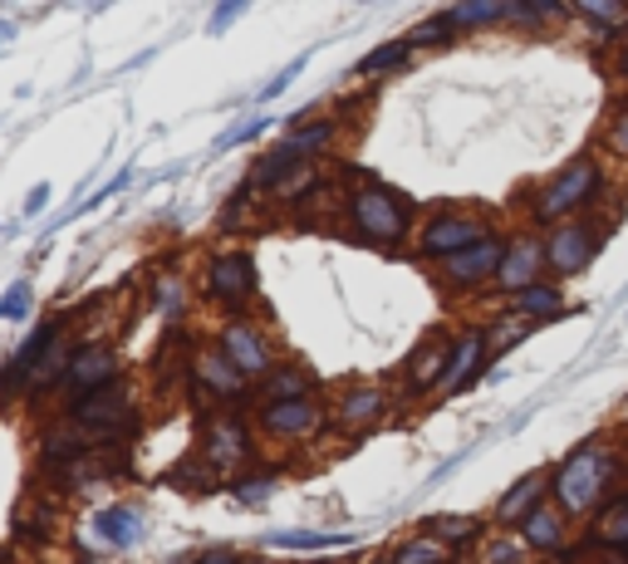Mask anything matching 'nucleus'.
Here are the masks:
<instances>
[{"mask_svg":"<svg viewBox=\"0 0 628 564\" xmlns=\"http://www.w3.org/2000/svg\"><path fill=\"white\" fill-rule=\"evenodd\" d=\"M619 452L609 442H584L554 466V482H550V496L554 506L564 510V520H590L609 506V490L619 482Z\"/></svg>","mask_w":628,"mask_h":564,"instance_id":"f257e3e1","label":"nucleus"},{"mask_svg":"<svg viewBox=\"0 0 628 564\" xmlns=\"http://www.w3.org/2000/svg\"><path fill=\"white\" fill-rule=\"evenodd\" d=\"M599 196H604V167H599V158H594V153H574V158L564 162L560 172H554L550 182L536 192L530 216H536L540 226H564V222H574V212L594 206Z\"/></svg>","mask_w":628,"mask_h":564,"instance_id":"f03ea898","label":"nucleus"},{"mask_svg":"<svg viewBox=\"0 0 628 564\" xmlns=\"http://www.w3.org/2000/svg\"><path fill=\"white\" fill-rule=\"evenodd\" d=\"M349 222L369 246L397 250L407 241V202L373 177H363V187L349 192Z\"/></svg>","mask_w":628,"mask_h":564,"instance_id":"7ed1b4c3","label":"nucleus"},{"mask_svg":"<svg viewBox=\"0 0 628 564\" xmlns=\"http://www.w3.org/2000/svg\"><path fill=\"white\" fill-rule=\"evenodd\" d=\"M69 417L83 427V432L99 437V447H109L113 437H128L138 427V413H133V388L128 383H109V388L89 393V398L69 403Z\"/></svg>","mask_w":628,"mask_h":564,"instance_id":"20e7f679","label":"nucleus"},{"mask_svg":"<svg viewBox=\"0 0 628 564\" xmlns=\"http://www.w3.org/2000/svg\"><path fill=\"white\" fill-rule=\"evenodd\" d=\"M491 222L486 216H476V212H437L433 222L417 232V250H423L427 260H452V256H462V250L471 246H481V241H491Z\"/></svg>","mask_w":628,"mask_h":564,"instance_id":"39448f33","label":"nucleus"},{"mask_svg":"<svg viewBox=\"0 0 628 564\" xmlns=\"http://www.w3.org/2000/svg\"><path fill=\"white\" fill-rule=\"evenodd\" d=\"M604 246V226L594 222H564V226H550L546 232V260H550V275L554 280H570V275H584L594 266Z\"/></svg>","mask_w":628,"mask_h":564,"instance_id":"423d86ee","label":"nucleus"},{"mask_svg":"<svg viewBox=\"0 0 628 564\" xmlns=\"http://www.w3.org/2000/svg\"><path fill=\"white\" fill-rule=\"evenodd\" d=\"M550 275V260H546V236L536 232H520L506 241V260H501V275H496V290L506 300L526 295V290L546 285Z\"/></svg>","mask_w":628,"mask_h":564,"instance_id":"0eeeda50","label":"nucleus"},{"mask_svg":"<svg viewBox=\"0 0 628 564\" xmlns=\"http://www.w3.org/2000/svg\"><path fill=\"white\" fill-rule=\"evenodd\" d=\"M216 349L236 363L240 379H260V383H266L270 373L280 369V363H276V343H270L250 319H226L222 334H216Z\"/></svg>","mask_w":628,"mask_h":564,"instance_id":"6e6552de","label":"nucleus"},{"mask_svg":"<svg viewBox=\"0 0 628 564\" xmlns=\"http://www.w3.org/2000/svg\"><path fill=\"white\" fill-rule=\"evenodd\" d=\"M202 462L212 466L216 476H240V466L250 462V432L246 422L232 413H216L206 417V432H202Z\"/></svg>","mask_w":628,"mask_h":564,"instance_id":"1a4fd4ad","label":"nucleus"},{"mask_svg":"<svg viewBox=\"0 0 628 564\" xmlns=\"http://www.w3.org/2000/svg\"><path fill=\"white\" fill-rule=\"evenodd\" d=\"M256 285H260V275H256L250 250H222V256L206 266V295L226 309H246L250 300H256Z\"/></svg>","mask_w":628,"mask_h":564,"instance_id":"9d476101","label":"nucleus"},{"mask_svg":"<svg viewBox=\"0 0 628 564\" xmlns=\"http://www.w3.org/2000/svg\"><path fill=\"white\" fill-rule=\"evenodd\" d=\"M59 334H65V319H45L40 329H30V339L15 349V359L5 363L0 373V393H20V388H35V373L45 369V359L59 349Z\"/></svg>","mask_w":628,"mask_h":564,"instance_id":"9b49d317","label":"nucleus"},{"mask_svg":"<svg viewBox=\"0 0 628 564\" xmlns=\"http://www.w3.org/2000/svg\"><path fill=\"white\" fill-rule=\"evenodd\" d=\"M501 260H506V241H501V236H491V241H481V246L462 250V256L442 260V285H447V290H457V295H462V290L496 285Z\"/></svg>","mask_w":628,"mask_h":564,"instance_id":"f8f14e48","label":"nucleus"},{"mask_svg":"<svg viewBox=\"0 0 628 564\" xmlns=\"http://www.w3.org/2000/svg\"><path fill=\"white\" fill-rule=\"evenodd\" d=\"M109 383H119V353L109 349V343H83L75 353V363H69L65 383H59V393H65L69 403L89 398V393L109 388Z\"/></svg>","mask_w":628,"mask_h":564,"instance_id":"ddd939ff","label":"nucleus"},{"mask_svg":"<svg viewBox=\"0 0 628 564\" xmlns=\"http://www.w3.org/2000/svg\"><path fill=\"white\" fill-rule=\"evenodd\" d=\"M260 432L270 437H285V442H305V437H319L329 413H324L319 398H305V403H260Z\"/></svg>","mask_w":628,"mask_h":564,"instance_id":"4468645a","label":"nucleus"},{"mask_svg":"<svg viewBox=\"0 0 628 564\" xmlns=\"http://www.w3.org/2000/svg\"><path fill=\"white\" fill-rule=\"evenodd\" d=\"M491 359V334L486 329H467L452 339V363H447V379H442V398H457V393H467L471 383L481 379V369H486Z\"/></svg>","mask_w":628,"mask_h":564,"instance_id":"2eb2a0df","label":"nucleus"},{"mask_svg":"<svg viewBox=\"0 0 628 564\" xmlns=\"http://www.w3.org/2000/svg\"><path fill=\"white\" fill-rule=\"evenodd\" d=\"M447 363H452V339H442V334H433V339H423L413 349V359H407L403 369V383H407V398H423V393H437L447 379Z\"/></svg>","mask_w":628,"mask_h":564,"instance_id":"dca6fc26","label":"nucleus"},{"mask_svg":"<svg viewBox=\"0 0 628 564\" xmlns=\"http://www.w3.org/2000/svg\"><path fill=\"white\" fill-rule=\"evenodd\" d=\"M192 383H197V393H206V398H216V403H232V398H240V373H236V363L226 359L222 349H202L192 359Z\"/></svg>","mask_w":628,"mask_h":564,"instance_id":"f3484780","label":"nucleus"},{"mask_svg":"<svg viewBox=\"0 0 628 564\" xmlns=\"http://www.w3.org/2000/svg\"><path fill=\"white\" fill-rule=\"evenodd\" d=\"M520 540L530 555H564V510L554 500H540L526 520H520Z\"/></svg>","mask_w":628,"mask_h":564,"instance_id":"a211bd4d","label":"nucleus"},{"mask_svg":"<svg viewBox=\"0 0 628 564\" xmlns=\"http://www.w3.org/2000/svg\"><path fill=\"white\" fill-rule=\"evenodd\" d=\"M93 535H99L109 550H133L143 540V510L128 506V500L93 510Z\"/></svg>","mask_w":628,"mask_h":564,"instance_id":"6ab92c4d","label":"nucleus"},{"mask_svg":"<svg viewBox=\"0 0 628 564\" xmlns=\"http://www.w3.org/2000/svg\"><path fill=\"white\" fill-rule=\"evenodd\" d=\"M383 413H389V393L373 388V383H359V388L339 393V407H334V422H339L344 432H359V427L379 422Z\"/></svg>","mask_w":628,"mask_h":564,"instance_id":"aec40b11","label":"nucleus"},{"mask_svg":"<svg viewBox=\"0 0 628 564\" xmlns=\"http://www.w3.org/2000/svg\"><path fill=\"white\" fill-rule=\"evenodd\" d=\"M550 482H554V472H526L516 486L506 490V496L496 500V520H501V526H516V530H520V520H526L530 510L546 500Z\"/></svg>","mask_w":628,"mask_h":564,"instance_id":"412c9836","label":"nucleus"},{"mask_svg":"<svg viewBox=\"0 0 628 564\" xmlns=\"http://www.w3.org/2000/svg\"><path fill=\"white\" fill-rule=\"evenodd\" d=\"M319 393V379L305 369V363H280L266 383H260V398L266 403H305Z\"/></svg>","mask_w":628,"mask_h":564,"instance_id":"4be33fe9","label":"nucleus"},{"mask_svg":"<svg viewBox=\"0 0 628 564\" xmlns=\"http://www.w3.org/2000/svg\"><path fill=\"white\" fill-rule=\"evenodd\" d=\"M511 315L516 319H530V324H546V319H560L564 315V295L554 280H546V285L526 290V295L511 300Z\"/></svg>","mask_w":628,"mask_h":564,"instance_id":"5701e85b","label":"nucleus"},{"mask_svg":"<svg viewBox=\"0 0 628 564\" xmlns=\"http://www.w3.org/2000/svg\"><path fill=\"white\" fill-rule=\"evenodd\" d=\"M270 550H339V545H354V535H344V530H276V535L266 540Z\"/></svg>","mask_w":628,"mask_h":564,"instance_id":"b1692460","label":"nucleus"},{"mask_svg":"<svg viewBox=\"0 0 628 564\" xmlns=\"http://www.w3.org/2000/svg\"><path fill=\"white\" fill-rule=\"evenodd\" d=\"M594 540H599V545H609L614 555H624V560H628V490H624V496H614L609 506L599 510V526H594Z\"/></svg>","mask_w":628,"mask_h":564,"instance_id":"393cba45","label":"nucleus"},{"mask_svg":"<svg viewBox=\"0 0 628 564\" xmlns=\"http://www.w3.org/2000/svg\"><path fill=\"white\" fill-rule=\"evenodd\" d=\"M452 20V30H471V25H496V20H511V0H467V5L442 10Z\"/></svg>","mask_w":628,"mask_h":564,"instance_id":"a878e982","label":"nucleus"},{"mask_svg":"<svg viewBox=\"0 0 628 564\" xmlns=\"http://www.w3.org/2000/svg\"><path fill=\"white\" fill-rule=\"evenodd\" d=\"M423 530H427V535L442 540L447 550H462L467 540H476V535H481V520H471V516H433Z\"/></svg>","mask_w":628,"mask_h":564,"instance_id":"bb28decb","label":"nucleus"},{"mask_svg":"<svg viewBox=\"0 0 628 564\" xmlns=\"http://www.w3.org/2000/svg\"><path fill=\"white\" fill-rule=\"evenodd\" d=\"M447 560H452V550H447L437 535H427V530L393 550V564H447Z\"/></svg>","mask_w":628,"mask_h":564,"instance_id":"cd10ccee","label":"nucleus"},{"mask_svg":"<svg viewBox=\"0 0 628 564\" xmlns=\"http://www.w3.org/2000/svg\"><path fill=\"white\" fill-rule=\"evenodd\" d=\"M580 10L584 20H594V25H604L609 35H628V5L624 0H580Z\"/></svg>","mask_w":628,"mask_h":564,"instance_id":"c85d7f7f","label":"nucleus"},{"mask_svg":"<svg viewBox=\"0 0 628 564\" xmlns=\"http://www.w3.org/2000/svg\"><path fill=\"white\" fill-rule=\"evenodd\" d=\"M452 40H457L452 20H447L442 10H437L433 20H423V25H413V30H407V35H403V45H407V49H433V45H452Z\"/></svg>","mask_w":628,"mask_h":564,"instance_id":"c756f323","label":"nucleus"},{"mask_svg":"<svg viewBox=\"0 0 628 564\" xmlns=\"http://www.w3.org/2000/svg\"><path fill=\"white\" fill-rule=\"evenodd\" d=\"M280 490V476L276 472H256V476H236L232 482V496L236 506H260V500H270Z\"/></svg>","mask_w":628,"mask_h":564,"instance_id":"7c9ffc66","label":"nucleus"},{"mask_svg":"<svg viewBox=\"0 0 628 564\" xmlns=\"http://www.w3.org/2000/svg\"><path fill=\"white\" fill-rule=\"evenodd\" d=\"M407 55H413V49H407L403 40H393V45H379V49H369V55L359 59V75H383V69H403Z\"/></svg>","mask_w":628,"mask_h":564,"instance_id":"2f4dec72","label":"nucleus"},{"mask_svg":"<svg viewBox=\"0 0 628 564\" xmlns=\"http://www.w3.org/2000/svg\"><path fill=\"white\" fill-rule=\"evenodd\" d=\"M530 334H536V324H530V319L506 315V319H501V329L491 334V359H501V353L516 349V343H520V339H530Z\"/></svg>","mask_w":628,"mask_h":564,"instance_id":"473e14b6","label":"nucleus"},{"mask_svg":"<svg viewBox=\"0 0 628 564\" xmlns=\"http://www.w3.org/2000/svg\"><path fill=\"white\" fill-rule=\"evenodd\" d=\"M30 300H35L30 280H15V285L0 295V319H25V315H30Z\"/></svg>","mask_w":628,"mask_h":564,"instance_id":"72a5a7b5","label":"nucleus"},{"mask_svg":"<svg viewBox=\"0 0 628 564\" xmlns=\"http://www.w3.org/2000/svg\"><path fill=\"white\" fill-rule=\"evenodd\" d=\"M157 315H167V319H172V315H182V280H177V275H157Z\"/></svg>","mask_w":628,"mask_h":564,"instance_id":"f704fd0d","label":"nucleus"},{"mask_svg":"<svg viewBox=\"0 0 628 564\" xmlns=\"http://www.w3.org/2000/svg\"><path fill=\"white\" fill-rule=\"evenodd\" d=\"M486 564H530L526 540H491V545H486Z\"/></svg>","mask_w":628,"mask_h":564,"instance_id":"c9c22d12","label":"nucleus"},{"mask_svg":"<svg viewBox=\"0 0 628 564\" xmlns=\"http://www.w3.org/2000/svg\"><path fill=\"white\" fill-rule=\"evenodd\" d=\"M305 65H310V55H295V59H290V65H285V69H280V75H276V79H270V83H266V89H260V103L280 99V93H285V89H290V83H295V75H300V69H305Z\"/></svg>","mask_w":628,"mask_h":564,"instance_id":"e433bc0d","label":"nucleus"},{"mask_svg":"<svg viewBox=\"0 0 628 564\" xmlns=\"http://www.w3.org/2000/svg\"><path fill=\"white\" fill-rule=\"evenodd\" d=\"M246 10H250L246 0H226V5H216V10H212V20H206V35H226V30H232L236 20L246 15Z\"/></svg>","mask_w":628,"mask_h":564,"instance_id":"4c0bfd02","label":"nucleus"},{"mask_svg":"<svg viewBox=\"0 0 628 564\" xmlns=\"http://www.w3.org/2000/svg\"><path fill=\"white\" fill-rule=\"evenodd\" d=\"M270 128V119H250V123H240V128H226L222 138H216V153H226V148H236V143H250L256 133H266Z\"/></svg>","mask_w":628,"mask_h":564,"instance_id":"58836bf2","label":"nucleus"},{"mask_svg":"<svg viewBox=\"0 0 628 564\" xmlns=\"http://www.w3.org/2000/svg\"><path fill=\"white\" fill-rule=\"evenodd\" d=\"M560 15V5H550V0H540V5H511V20H520V25H540V20H554Z\"/></svg>","mask_w":628,"mask_h":564,"instance_id":"ea45409f","label":"nucleus"},{"mask_svg":"<svg viewBox=\"0 0 628 564\" xmlns=\"http://www.w3.org/2000/svg\"><path fill=\"white\" fill-rule=\"evenodd\" d=\"M609 153H619V158H628V109L609 123Z\"/></svg>","mask_w":628,"mask_h":564,"instance_id":"a19ab883","label":"nucleus"},{"mask_svg":"<svg viewBox=\"0 0 628 564\" xmlns=\"http://www.w3.org/2000/svg\"><path fill=\"white\" fill-rule=\"evenodd\" d=\"M192 564H246V560H240L232 545H212V550H202Z\"/></svg>","mask_w":628,"mask_h":564,"instance_id":"79ce46f5","label":"nucleus"},{"mask_svg":"<svg viewBox=\"0 0 628 564\" xmlns=\"http://www.w3.org/2000/svg\"><path fill=\"white\" fill-rule=\"evenodd\" d=\"M49 206V182H40V187H30V196H25V216H40Z\"/></svg>","mask_w":628,"mask_h":564,"instance_id":"37998d69","label":"nucleus"},{"mask_svg":"<svg viewBox=\"0 0 628 564\" xmlns=\"http://www.w3.org/2000/svg\"><path fill=\"white\" fill-rule=\"evenodd\" d=\"M10 40H15V25H10V20H0V49H5Z\"/></svg>","mask_w":628,"mask_h":564,"instance_id":"c03bdc74","label":"nucleus"},{"mask_svg":"<svg viewBox=\"0 0 628 564\" xmlns=\"http://www.w3.org/2000/svg\"><path fill=\"white\" fill-rule=\"evenodd\" d=\"M619 75H624V83H628V55H624V65H619Z\"/></svg>","mask_w":628,"mask_h":564,"instance_id":"a18cd8bd","label":"nucleus"},{"mask_svg":"<svg viewBox=\"0 0 628 564\" xmlns=\"http://www.w3.org/2000/svg\"><path fill=\"white\" fill-rule=\"evenodd\" d=\"M373 564H393V555H379V560H373Z\"/></svg>","mask_w":628,"mask_h":564,"instance_id":"49530a36","label":"nucleus"},{"mask_svg":"<svg viewBox=\"0 0 628 564\" xmlns=\"http://www.w3.org/2000/svg\"><path fill=\"white\" fill-rule=\"evenodd\" d=\"M246 564H276V560H246Z\"/></svg>","mask_w":628,"mask_h":564,"instance_id":"de8ad7c7","label":"nucleus"},{"mask_svg":"<svg viewBox=\"0 0 628 564\" xmlns=\"http://www.w3.org/2000/svg\"><path fill=\"white\" fill-rule=\"evenodd\" d=\"M0 564H5V550H0Z\"/></svg>","mask_w":628,"mask_h":564,"instance_id":"09e8293b","label":"nucleus"},{"mask_svg":"<svg viewBox=\"0 0 628 564\" xmlns=\"http://www.w3.org/2000/svg\"><path fill=\"white\" fill-rule=\"evenodd\" d=\"M624 295H628V290H624Z\"/></svg>","mask_w":628,"mask_h":564,"instance_id":"8fccbe9b","label":"nucleus"},{"mask_svg":"<svg viewBox=\"0 0 628 564\" xmlns=\"http://www.w3.org/2000/svg\"><path fill=\"white\" fill-rule=\"evenodd\" d=\"M324 564H329V560H324Z\"/></svg>","mask_w":628,"mask_h":564,"instance_id":"3c124183","label":"nucleus"}]
</instances>
